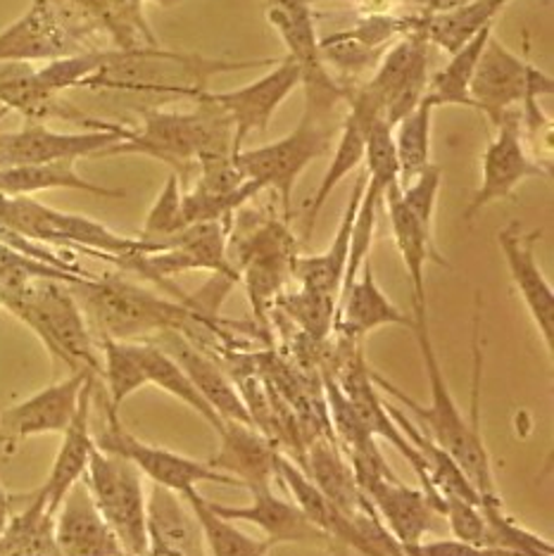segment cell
Instances as JSON below:
<instances>
[{
  "label": "cell",
  "mask_w": 554,
  "mask_h": 556,
  "mask_svg": "<svg viewBox=\"0 0 554 556\" xmlns=\"http://www.w3.org/2000/svg\"><path fill=\"white\" fill-rule=\"evenodd\" d=\"M96 383H98V376L88 378L86 381L81 390L79 409L74 414L72 424L65 428V433H62L55 462L50 466L46 483L39 488V495L46 500V507L53 516L67 492L84 478L88 459H91V454L96 450V438L91 431Z\"/></svg>",
  "instance_id": "cell-25"
},
{
  "label": "cell",
  "mask_w": 554,
  "mask_h": 556,
  "mask_svg": "<svg viewBox=\"0 0 554 556\" xmlns=\"http://www.w3.org/2000/svg\"><path fill=\"white\" fill-rule=\"evenodd\" d=\"M134 345H136L138 359H141L148 386H155L162 390V393H167L179 400L181 404H186L188 409H193L200 419H203L212 431L219 435L224 431V421L219 419V414L203 400V395L198 393V388L191 383V378L186 376L181 366L176 364L165 350H160L158 345L150 343V340H134Z\"/></svg>",
  "instance_id": "cell-34"
},
{
  "label": "cell",
  "mask_w": 554,
  "mask_h": 556,
  "mask_svg": "<svg viewBox=\"0 0 554 556\" xmlns=\"http://www.w3.org/2000/svg\"><path fill=\"white\" fill-rule=\"evenodd\" d=\"M100 378L105 383V400L119 412V407L134 393L146 388V374L141 359L136 355V345L127 340L100 338Z\"/></svg>",
  "instance_id": "cell-39"
},
{
  "label": "cell",
  "mask_w": 554,
  "mask_h": 556,
  "mask_svg": "<svg viewBox=\"0 0 554 556\" xmlns=\"http://www.w3.org/2000/svg\"><path fill=\"white\" fill-rule=\"evenodd\" d=\"M53 538L60 556H127L100 516L84 480L74 485L53 516Z\"/></svg>",
  "instance_id": "cell-23"
},
{
  "label": "cell",
  "mask_w": 554,
  "mask_h": 556,
  "mask_svg": "<svg viewBox=\"0 0 554 556\" xmlns=\"http://www.w3.org/2000/svg\"><path fill=\"white\" fill-rule=\"evenodd\" d=\"M60 281L67 278L39 276L27 286L3 295L12 314L27 324L41 338L50 355L65 362L72 371H93L100 378V359L96 338L77 295Z\"/></svg>",
  "instance_id": "cell-4"
},
{
  "label": "cell",
  "mask_w": 554,
  "mask_h": 556,
  "mask_svg": "<svg viewBox=\"0 0 554 556\" xmlns=\"http://www.w3.org/2000/svg\"><path fill=\"white\" fill-rule=\"evenodd\" d=\"M148 533L181 556H207L205 538L188 502L153 485L148 495Z\"/></svg>",
  "instance_id": "cell-32"
},
{
  "label": "cell",
  "mask_w": 554,
  "mask_h": 556,
  "mask_svg": "<svg viewBox=\"0 0 554 556\" xmlns=\"http://www.w3.org/2000/svg\"><path fill=\"white\" fill-rule=\"evenodd\" d=\"M407 556H524L507 549H493V547H478L469 545V542H462L455 538L448 540H424L421 545L405 549Z\"/></svg>",
  "instance_id": "cell-46"
},
{
  "label": "cell",
  "mask_w": 554,
  "mask_h": 556,
  "mask_svg": "<svg viewBox=\"0 0 554 556\" xmlns=\"http://www.w3.org/2000/svg\"><path fill=\"white\" fill-rule=\"evenodd\" d=\"M93 376V371L86 369L72 371L67 378L46 386L32 397L12 404L8 409H0V442L15 447L17 442L27 438L65 433V428L79 409L81 390L88 378Z\"/></svg>",
  "instance_id": "cell-19"
},
{
  "label": "cell",
  "mask_w": 554,
  "mask_h": 556,
  "mask_svg": "<svg viewBox=\"0 0 554 556\" xmlns=\"http://www.w3.org/2000/svg\"><path fill=\"white\" fill-rule=\"evenodd\" d=\"M105 404V426L96 438V447L117 454L131 462L143 478L158 488H165L174 495L184 497L186 492L198 490L203 483H217L224 488H238L231 476H226L217 469H212L207 462H198L191 457H184L179 452H172L167 447L150 445V442L138 440L131 435L119 421V412L103 397Z\"/></svg>",
  "instance_id": "cell-11"
},
{
  "label": "cell",
  "mask_w": 554,
  "mask_h": 556,
  "mask_svg": "<svg viewBox=\"0 0 554 556\" xmlns=\"http://www.w3.org/2000/svg\"><path fill=\"white\" fill-rule=\"evenodd\" d=\"M310 3H317V0H310ZM350 3L367 12H395V8L412 5V0H350Z\"/></svg>",
  "instance_id": "cell-48"
},
{
  "label": "cell",
  "mask_w": 554,
  "mask_h": 556,
  "mask_svg": "<svg viewBox=\"0 0 554 556\" xmlns=\"http://www.w3.org/2000/svg\"><path fill=\"white\" fill-rule=\"evenodd\" d=\"M490 34H493V27L476 34L469 43H464L459 50H455V53L450 55V60L443 67L428 77L426 98L431 100L436 110L438 108H471L474 110L469 88Z\"/></svg>",
  "instance_id": "cell-36"
},
{
  "label": "cell",
  "mask_w": 554,
  "mask_h": 556,
  "mask_svg": "<svg viewBox=\"0 0 554 556\" xmlns=\"http://www.w3.org/2000/svg\"><path fill=\"white\" fill-rule=\"evenodd\" d=\"M153 3H158V5H165V8H169V5H176V3H179V0H153Z\"/></svg>",
  "instance_id": "cell-52"
},
{
  "label": "cell",
  "mask_w": 554,
  "mask_h": 556,
  "mask_svg": "<svg viewBox=\"0 0 554 556\" xmlns=\"http://www.w3.org/2000/svg\"><path fill=\"white\" fill-rule=\"evenodd\" d=\"M0 226L24 238L43 240V243L81 248L112 262L136 255V252H148L143 240L119 236L105 224L81 217V214L41 205L29 195H0Z\"/></svg>",
  "instance_id": "cell-6"
},
{
  "label": "cell",
  "mask_w": 554,
  "mask_h": 556,
  "mask_svg": "<svg viewBox=\"0 0 554 556\" xmlns=\"http://www.w3.org/2000/svg\"><path fill=\"white\" fill-rule=\"evenodd\" d=\"M554 93V79L538 70L526 55H516L495 34L488 36L471 79L474 110L495 126L502 117L519 108L528 98H545Z\"/></svg>",
  "instance_id": "cell-10"
},
{
  "label": "cell",
  "mask_w": 554,
  "mask_h": 556,
  "mask_svg": "<svg viewBox=\"0 0 554 556\" xmlns=\"http://www.w3.org/2000/svg\"><path fill=\"white\" fill-rule=\"evenodd\" d=\"M357 483L402 549L417 547L436 533L438 511L424 490L405 485L395 473L362 476Z\"/></svg>",
  "instance_id": "cell-20"
},
{
  "label": "cell",
  "mask_w": 554,
  "mask_h": 556,
  "mask_svg": "<svg viewBox=\"0 0 554 556\" xmlns=\"http://www.w3.org/2000/svg\"><path fill=\"white\" fill-rule=\"evenodd\" d=\"M438 514L445 518L450 533L455 540L483 547L486 540V514L478 502L459 495H443Z\"/></svg>",
  "instance_id": "cell-45"
},
{
  "label": "cell",
  "mask_w": 554,
  "mask_h": 556,
  "mask_svg": "<svg viewBox=\"0 0 554 556\" xmlns=\"http://www.w3.org/2000/svg\"><path fill=\"white\" fill-rule=\"evenodd\" d=\"M72 293L77 295L86 321L98 340H148L162 331H179L193 343L200 333L210 331L217 321L203 317L191 298L167 300L153 290L127 281L122 276L74 278Z\"/></svg>",
  "instance_id": "cell-2"
},
{
  "label": "cell",
  "mask_w": 554,
  "mask_h": 556,
  "mask_svg": "<svg viewBox=\"0 0 554 556\" xmlns=\"http://www.w3.org/2000/svg\"><path fill=\"white\" fill-rule=\"evenodd\" d=\"M81 480L91 492L100 516L117 535L124 554L143 556L150 533L148 495L141 471L124 457L96 447Z\"/></svg>",
  "instance_id": "cell-8"
},
{
  "label": "cell",
  "mask_w": 554,
  "mask_h": 556,
  "mask_svg": "<svg viewBox=\"0 0 554 556\" xmlns=\"http://www.w3.org/2000/svg\"><path fill=\"white\" fill-rule=\"evenodd\" d=\"M264 20L279 34L288 58H293L302 72L305 105L322 112H338L348 100V88L324 65L317 22L310 0H264Z\"/></svg>",
  "instance_id": "cell-12"
},
{
  "label": "cell",
  "mask_w": 554,
  "mask_h": 556,
  "mask_svg": "<svg viewBox=\"0 0 554 556\" xmlns=\"http://www.w3.org/2000/svg\"><path fill=\"white\" fill-rule=\"evenodd\" d=\"M131 129L112 124L108 129H86L79 134H62L46 124L27 122L20 131L0 134V169L22 164H46L60 160L98 157L103 150L124 141Z\"/></svg>",
  "instance_id": "cell-16"
},
{
  "label": "cell",
  "mask_w": 554,
  "mask_h": 556,
  "mask_svg": "<svg viewBox=\"0 0 554 556\" xmlns=\"http://www.w3.org/2000/svg\"><path fill=\"white\" fill-rule=\"evenodd\" d=\"M428 43L412 34L386 50L372 77L348 91V108L362 117L383 119L390 126L417 108L428 86Z\"/></svg>",
  "instance_id": "cell-7"
},
{
  "label": "cell",
  "mask_w": 554,
  "mask_h": 556,
  "mask_svg": "<svg viewBox=\"0 0 554 556\" xmlns=\"http://www.w3.org/2000/svg\"><path fill=\"white\" fill-rule=\"evenodd\" d=\"M210 509L219 514L231 523H250L257 526L264 540L272 542V547L279 545H317L329 547V538L314 526L310 518L302 514L295 502L276 497L272 488L250 490V502L241 507L231 504H219L207 500Z\"/></svg>",
  "instance_id": "cell-21"
},
{
  "label": "cell",
  "mask_w": 554,
  "mask_h": 556,
  "mask_svg": "<svg viewBox=\"0 0 554 556\" xmlns=\"http://www.w3.org/2000/svg\"><path fill=\"white\" fill-rule=\"evenodd\" d=\"M302 84L300 65L293 58L276 60L272 70L264 77L250 81L234 91L210 93L207 96L217 103L234 124V153L243 150L245 141L253 134L267 131L269 122L276 112L286 103L295 88Z\"/></svg>",
  "instance_id": "cell-17"
},
{
  "label": "cell",
  "mask_w": 554,
  "mask_h": 556,
  "mask_svg": "<svg viewBox=\"0 0 554 556\" xmlns=\"http://www.w3.org/2000/svg\"><path fill=\"white\" fill-rule=\"evenodd\" d=\"M288 319H291L302 333H305L307 340H314V343H322V340L329 338L336 326V309H338V300L317 293V290L310 288H298L295 293L281 295L276 300Z\"/></svg>",
  "instance_id": "cell-40"
},
{
  "label": "cell",
  "mask_w": 554,
  "mask_h": 556,
  "mask_svg": "<svg viewBox=\"0 0 554 556\" xmlns=\"http://www.w3.org/2000/svg\"><path fill=\"white\" fill-rule=\"evenodd\" d=\"M550 167L538 162L531 155V150L526 148L519 117H516V112H509L495 126V136L490 138L488 148L483 150L481 184H478L462 219L467 224L474 222L476 214H481L488 205H493L498 200H509L524 181L536 179V176L550 179Z\"/></svg>",
  "instance_id": "cell-15"
},
{
  "label": "cell",
  "mask_w": 554,
  "mask_h": 556,
  "mask_svg": "<svg viewBox=\"0 0 554 556\" xmlns=\"http://www.w3.org/2000/svg\"><path fill=\"white\" fill-rule=\"evenodd\" d=\"M0 556H60L53 538V514L39 490L17 497V509L0 533Z\"/></svg>",
  "instance_id": "cell-33"
},
{
  "label": "cell",
  "mask_w": 554,
  "mask_h": 556,
  "mask_svg": "<svg viewBox=\"0 0 554 556\" xmlns=\"http://www.w3.org/2000/svg\"><path fill=\"white\" fill-rule=\"evenodd\" d=\"M467 3L469 0H412V5L417 8V12H424V15H438V12L455 10Z\"/></svg>",
  "instance_id": "cell-47"
},
{
  "label": "cell",
  "mask_w": 554,
  "mask_h": 556,
  "mask_svg": "<svg viewBox=\"0 0 554 556\" xmlns=\"http://www.w3.org/2000/svg\"><path fill=\"white\" fill-rule=\"evenodd\" d=\"M307 476L319 488L322 495L341 511L348 521L372 509V502L364 495L350 462L329 440L310 442Z\"/></svg>",
  "instance_id": "cell-29"
},
{
  "label": "cell",
  "mask_w": 554,
  "mask_h": 556,
  "mask_svg": "<svg viewBox=\"0 0 554 556\" xmlns=\"http://www.w3.org/2000/svg\"><path fill=\"white\" fill-rule=\"evenodd\" d=\"M383 207L388 212L390 233H393L400 260L405 264V271L412 286V305H428L426 302V267L428 262H436L438 267L450 269V262L440 255L431 233L421 229V224L414 219V214L405 207L400 198V184L388 188L383 193Z\"/></svg>",
  "instance_id": "cell-28"
},
{
  "label": "cell",
  "mask_w": 554,
  "mask_h": 556,
  "mask_svg": "<svg viewBox=\"0 0 554 556\" xmlns=\"http://www.w3.org/2000/svg\"><path fill=\"white\" fill-rule=\"evenodd\" d=\"M386 326L412 328V317L383 293V288L376 281L372 262L367 260L355 276V281L338 295L333 328H338L343 338L362 343L364 336Z\"/></svg>",
  "instance_id": "cell-26"
},
{
  "label": "cell",
  "mask_w": 554,
  "mask_h": 556,
  "mask_svg": "<svg viewBox=\"0 0 554 556\" xmlns=\"http://www.w3.org/2000/svg\"><path fill=\"white\" fill-rule=\"evenodd\" d=\"M112 50H79V53L62 55L36 67V79L53 93H65L74 86H86L105 67Z\"/></svg>",
  "instance_id": "cell-41"
},
{
  "label": "cell",
  "mask_w": 554,
  "mask_h": 556,
  "mask_svg": "<svg viewBox=\"0 0 554 556\" xmlns=\"http://www.w3.org/2000/svg\"><path fill=\"white\" fill-rule=\"evenodd\" d=\"M205 146V115L196 105L191 112L179 110H143V124L124 141L110 146L98 157H119V155H146L167 167L181 179L196 172L200 150Z\"/></svg>",
  "instance_id": "cell-13"
},
{
  "label": "cell",
  "mask_w": 554,
  "mask_h": 556,
  "mask_svg": "<svg viewBox=\"0 0 554 556\" xmlns=\"http://www.w3.org/2000/svg\"><path fill=\"white\" fill-rule=\"evenodd\" d=\"M367 186V174H360L352 193L348 198V205L343 210V217L338 222L336 236L319 255H298L293 262V278L300 283V288L317 290V293H326L338 300L343 288V278L350 260V240H352V226H355V214L360 207V200Z\"/></svg>",
  "instance_id": "cell-27"
},
{
  "label": "cell",
  "mask_w": 554,
  "mask_h": 556,
  "mask_svg": "<svg viewBox=\"0 0 554 556\" xmlns=\"http://www.w3.org/2000/svg\"><path fill=\"white\" fill-rule=\"evenodd\" d=\"M143 556H181L179 552H174L169 545H165V542L158 540V538H150L148 542V549Z\"/></svg>",
  "instance_id": "cell-50"
},
{
  "label": "cell",
  "mask_w": 554,
  "mask_h": 556,
  "mask_svg": "<svg viewBox=\"0 0 554 556\" xmlns=\"http://www.w3.org/2000/svg\"><path fill=\"white\" fill-rule=\"evenodd\" d=\"M440 186H443V169L433 162L419 174H414L412 179L400 184V198L405 202V207L414 214V219L421 224V229L431 236H433V224H436V205H438Z\"/></svg>",
  "instance_id": "cell-44"
},
{
  "label": "cell",
  "mask_w": 554,
  "mask_h": 556,
  "mask_svg": "<svg viewBox=\"0 0 554 556\" xmlns=\"http://www.w3.org/2000/svg\"><path fill=\"white\" fill-rule=\"evenodd\" d=\"M329 552L331 556H350V549L343 545H336V542H329Z\"/></svg>",
  "instance_id": "cell-51"
},
{
  "label": "cell",
  "mask_w": 554,
  "mask_h": 556,
  "mask_svg": "<svg viewBox=\"0 0 554 556\" xmlns=\"http://www.w3.org/2000/svg\"><path fill=\"white\" fill-rule=\"evenodd\" d=\"M512 0H469L467 5H459L455 10L424 15L421 34L428 43L452 55L464 43H469L476 34L493 27L500 12Z\"/></svg>",
  "instance_id": "cell-35"
},
{
  "label": "cell",
  "mask_w": 554,
  "mask_h": 556,
  "mask_svg": "<svg viewBox=\"0 0 554 556\" xmlns=\"http://www.w3.org/2000/svg\"><path fill=\"white\" fill-rule=\"evenodd\" d=\"M81 191L98 198H127L122 188H105L91 184L77 172V162L60 160L46 164H22V167L0 169V195H34L41 191Z\"/></svg>",
  "instance_id": "cell-31"
},
{
  "label": "cell",
  "mask_w": 554,
  "mask_h": 556,
  "mask_svg": "<svg viewBox=\"0 0 554 556\" xmlns=\"http://www.w3.org/2000/svg\"><path fill=\"white\" fill-rule=\"evenodd\" d=\"M276 459H279V450L255 426L224 421L219 450L207 464L231 476L238 488H248L250 492L272 488L276 480Z\"/></svg>",
  "instance_id": "cell-24"
},
{
  "label": "cell",
  "mask_w": 554,
  "mask_h": 556,
  "mask_svg": "<svg viewBox=\"0 0 554 556\" xmlns=\"http://www.w3.org/2000/svg\"><path fill=\"white\" fill-rule=\"evenodd\" d=\"M436 105L424 96L421 103L410 115L393 124V143L400 164V184L412 179L431 164V136H433Z\"/></svg>",
  "instance_id": "cell-38"
},
{
  "label": "cell",
  "mask_w": 554,
  "mask_h": 556,
  "mask_svg": "<svg viewBox=\"0 0 554 556\" xmlns=\"http://www.w3.org/2000/svg\"><path fill=\"white\" fill-rule=\"evenodd\" d=\"M58 0H34L24 15L0 31V62H48L81 50V36L93 31Z\"/></svg>",
  "instance_id": "cell-14"
},
{
  "label": "cell",
  "mask_w": 554,
  "mask_h": 556,
  "mask_svg": "<svg viewBox=\"0 0 554 556\" xmlns=\"http://www.w3.org/2000/svg\"><path fill=\"white\" fill-rule=\"evenodd\" d=\"M374 122V119H372ZM367 117H362L360 112L348 108V115L341 122V129L336 134L333 141V155L329 167H326L319 188L314 191V195L307 202L305 210V231H302V238H310L314 226H317L319 214L326 205V200L331 198V193L338 188V184L345 181L352 172H357L364 164V148H367V129L372 124Z\"/></svg>",
  "instance_id": "cell-30"
},
{
  "label": "cell",
  "mask_w": 554,
  "mask_h": 556,
  "mask_svg": "<svg viewBox=\"0 0 554 556\" xmlns=\"http://www.w3.org/2000/svg\"><path fill=\"white\" fill-rule=\"evenodd\" d=\"M341 122H336V112H319L305 105L302 119L291 134L267 146L241 150L236 155V164L245 181L257 184L262 191L269 188L279 198L284 222H291L298 179L314 160L331 153V143L341 129Z\"/></svg>",
  "instance_id": "cell-5"
},
{
  "label": "cell",
  "mask_w": 554,
  "mask_h": 556,
  "mask_svg": "<svg viewBox=\"0 0 554 556\" xmlns=\"http://www.w3.org/2000/svg\"><path fill=\"white\" fill-rule=\"evenodd\" d=\"M181 179L174 172L167 176L165 186H162L160 195L155 198L153 207L146 214L143 229L138 240H143L148 252H155L167 238L176 236L186 229L184 212H181Z\"/></svg>",
  "instance_id": "cell-42"
},
{
  "label": "cell",
  "mask_w": 554,
  "mask_h": 556,
  "mask_svg": "<svg viewBox=\"0 0 554 556\" xmlns=\"http://www.w3.org/2000/svg\"><path fill=\"white\" fill-rule=\"evenodd\" d=\"M412 328L410 331L417 338L419 355L424 362L426 381L431 388V402L421 404L410 397L405 390H400L395 383H390L381 374L372 371L374 386L402 404V412H410L417 419L419 428L431 438L438 447H443L452 459L457 462L464 476L469 478L471 488L476 490L481 504H502L495 485L493 459L486 447L481 433V419H478V383H481L483 371V352L481 340H478V314L474 319V393H471V419L459 412V404L452 395V390L445 381L443 366H440L438 352L433 348L431 326H428V305H412Z\"/></svg>",
  "instance_id": "cell-1"
},
{
  "label": "cell",
  "mask_w": 554,
  "mask_h": 556,
  "mask_svg": "<svg viewBox=\"0 0 554 556\" xmlns=\"http://www.w3.org/2000/svg\"><path fill=\"white\" fill-rule=\"evenodd\" d=\"M298 257L295 238L286 222L255 219V226L229 252L231 267L243 281L245 293L257 321L264 326L269 312L281 298V290L293 278V262Z\"/></svg>",
  "instance_id": "cell-9"
},
{
  "label": "cell",
  "mask_w": 554,
  "mask_h": 556,
  "mask_svg": "<svg viewBox=\"0 0 554 556\" xmlns=\"http://www.w3.org/2000/svg\"><path fill=\"white\" fill-rule=\"evenodd\" d=\"M148 340L160 350H165L167 355L181 366L186 376L191 378V383L198 388V393L219 414L222 421L253 426L245 402L241 393H238V386L224 374L222 366L207 355L203 345L193 343L191 338H186L179 331H162Z\"/></svg>",
  "instance_id": "cell-22"
},
{
  "label": "cell",
  "mask_w": 554,
  "mask_h": 556,
  "mask_svg": "<svg viewBox=\"0 0 554 556\" xmlns=\"http://www.w3.org/2000/svg\"><path fill=\"white\" fill-rule=\"evenodd\" d=\"M543 240V229L526 231L519 222L507 224L498 231V245L502 257L507 262L512 283L519 293L524 307L531 314L543 340L545 350L554 352V290L538 264V243Z\"/></svg>",
  "instance_id": "cell-18"
},
{
  "label": "cell",
  "mask_w": 554,
  "mask_h": 556,
  "mask_svg": "<svg viewBox=\"0 0 554 556\" xmlns=\"http://www.w3.org/2000/svg\"><path fill=\"white\" fill-rule=\"evenodd\" d=\"M367 179L386 193L400 184V164L393 143V126L383 119H374L367 129V148H364Z\"/></svg>",
  "instance_id": "cell-43"
},
{
  "label": "cell",
  "mask_w": 554,
  "mask_h": 556,
  "mask_svg": "<svg viewBox=\"0 0 554 556\" xmlns=\"http://www.w3.org/2000/svg\"><path fill=\"white\" fill-rule=\"evenodd\" d=\"M17 509V495H10V492L0 483V533L8 528L12 514Z\"/></svg>",
  "instance_id": "cell-49"
},
{
  "label": "cell",
  "mask_w": 554,
  "mask_h": 556,
  "mask_svg": "<svg viewBox=\"0 0 554 556\" xmlns=\"http://www.w3.org/2000/svg\"><path fill=\"white\" fill-rule=\"evenodd\" d=\"M184 500L196 514L200 530H203L207 556H267L274 547L269 540H260L248 535L245 530L236 523L226 521L219 514H214L207 504V497L200 495L198 490L186 492Z\"/></svg>",
  "instance_id": "cell-37"
},
{
  "label": "cell",
  "mask_w": 554,
  "mask_h": 556,
  "mask_svg": "<svg viewBox=\"0 0 554 556\" xmlns=\"http://www.w3.org/2000/svg\"><path fill=\"white\" fill-rule=\"evenodd\" d=\"M267 60H224L200 53H174L160 48H127L112 50L105 67L86 84V88H112V91H146L174 93L196 100L207 91L214 74L255 70L274 65Z\"/></svg>",
  "instance_id": "cell-3"
}]
</instances>
